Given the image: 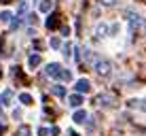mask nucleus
Here are the masks:
<instances>
[{
	"label": "nucleus",
	"mask_w": 146,
	"mask_h": 136,
	"mask_svg": "<svg viewBox=\"0 0 146 136\" xmlns=\"http://www.w3.org/2000/svg\"><path fill=\"white\" fill-rule=\"evenodd\" d=\"M62 66H59L57 62H51V64H47V68H44V74L47 77H53V79H62Z\"/></svg>",
	"instance_id": "1"
},
{
	"label": "nucleus",
	"mask_w": 146,
	"mask_h": 136,
	"mask_svg": "<svg viewBox=\"0 0 146 136\" xmlns=\"http://www.w3.org/2000/svg\"><path fill=\"white\" fill-rule=\"evenodd\" d=\"M110 62L108 60H98V62H95V72L100 74V77H108L110 74Z\"/></svg>",
	"instance_id": "2"
},
{
	"label": "nucleus",
	"mask_w": 146,
	"mask_h": 136,
	"mask_svg": "<svg viewBox=\"0 0 146 136\" xmlns=\"http://www.w3.org/2000/svg\"><path fill=\"white\" fill-rule=\"evenodd\" d=\"M95 104H98V107H104V109H110V107H114V96H110V94H102V96H98Z\"/></svg>",
	"instance_id": "3"
},
{
	"label": "nucleus",
	"mask_w": 146,
	"mask_h": 136,
	"mask_svg": "<svg viewBox=\"0 0 146 136\" xmlns=\"http://www.w3.org/2000/svg\"><path fill=\"white\" fill-rule=\"evenodd\" d=\"M74 87H76V92H78V94H89V92H91V83H89L87 79H78Z\"/></svg>",
	"instance_id": "4"
},
{
	"label": "nucleus",
	"mask_w": 146,
	"mask_h": 136,
	"mask_svg": "<svg viewBox=\"0 0 146 136\" xmlns=\"http://www.w3.org/2000/svg\"><path fill=\"white\" fill-rule=\"evenodd\" d=\"M68 104H70L72 109H78L80 104H83V96H80V94H72V96L68 98Z\"/></svg>",
	"instance_id": "5"
},
{
	"label": "nucleus",
	"mask_w": 146,
	"mask_h": 136,
	"mask_svg": "<svg viewBox=\"0 0 146 136\" xmlns=\"http://www.w3.org/2000/svg\"><path fill=\"white\" fill-rule=\"evenodd\" d=\"M47 28H49V30H55V28H59V15H57V13H53L51 17L47 19Z\"/></svg>",
	"instance_id": "6"
},
{
	"label": "nucleus",
	"mask_w": 146,
	"mask_h": 136,
	"mask_svg": "<svg viewBox=\"0 0 146 136\" xmlns=\"http://www.w3.org/2000/svg\"><path fill=\"white\" fill-rule=\"evenodd\" d=\"M38 9H40V13H51V9H53V0H42Z\"/></svg>",
	"instance_id": "7"
},
{
	"label": "nucleus",
	"mask_w": 146,
	"mask_h": 136,
	"mask_svg": "<svg viewBox=\"0 0 146 136\" xmlns=\"http://www.w3.org/2000/svg\"><path fill=\"white\" fill-rule=\"evenodd\" d=\"M11 98H13V92H11V89H4V92L0 94V104H9Z\"/></svg>",
	"instance_id": "8"
},
{
	"label": "nucleus",
	"mask_w": 146,
	"mask_h": 136,
	"mask_svg": "<svg viewBox=\"0 0 146 136\" xmlns=\"http://www.w3.org/2000/svg\"><path fill=\"white\" fill-rule=\"evenodd\" d=\"M53 96H57V98H64V96H66V87H64V85H53Z\"/></svg>",
	"instance_id": "9"
},
{
	"label": "nucleus",
	"mask_w": 146,
	"mask_h": 136,
	"mask_svg": "<svg viewBox=\"0 0 146 136\" xmlns=\"http://www.w3.org/2000/svg\"><path fill=\"white\" fill-rule=\"evenodd\" d=\"M72 119L76 123H85V119H87V113H85V111H76V113L72 115Z\"/></svg>",
	"instance_id": "10"
},
{
	"label": "nucleus",
	"mask_w": 146,
	"mask_h": 136,
	"mask_svg": "<svg viewBox=\"0 0 146 136\" xmlns=\"http://www.w3.org/2000/svg\"><path fill=\"white\" fill-rule=\"evenodd\" d=\"M38 64H40V55H38V53H32V55L28 58V66L34 68V66H38Z\"/></svg>",
	"instance_id": "11"
},
{
	"label": "nucleus",
	"mask_w": 146,
	"mask_h": 136,
	"mask_svg": "<svg viewBox=\"0 0 146 136\" xmlns=\"http://www.w3.org/2000/svg\"><path fill=\"white\" fill-rule=\"evenodd\" d=\"M129 107H138L140 111H144V113H146V98L144 100H129Z\"/></svg>",
	"instance_id": "12"
},
{
	"label": "nucleus",
	"mask_w": 146,
	"mask_h": 136,
	"mask_svg": "<svg viewBox=\"0 0 146 136\" xmlns=\"http://www.w3.org/2000/svg\"><path fill=\"white\" fill-rule=\"evenodd\" d=\"M26 13H28V2H26V0H21L19 7H17V17H23Z\"/></svg>",
	"instance_id": "13"
},
{
	"label": "nucleus",
	"mask_w": 146,
	"mask_h": 136,
	"mask_svg": "<svg viewBox=\"0 0 146 136\" xmlns=\"http://www.w3.org/2000/svg\"><path fill=\"white\" fill-rule=\"evenodd\" d=\"M30 132H32L30 125H19V130H17V134H15V136H30Z\"/></svg>",
	"instance_id": "14"
},
{
	"label": "nucleus",
	"mask_w": 146,
	"mask_h": 136,
	"mask_svg": "<svg viewBox=\"0 0 146 136\" xmlns=\"http://www.w3.org/2000/svg\"><path fill=\"white\" fill-rule=\"evenodd\" d=\"M19 100H21L26 107H28V104H32V96H30V94H21V96H19Z\"/></svg>",
	"instance_id": "15"
},
{
	"label": "nucleus",
	"mask_w": 146,
	"mask_h": 136,
	"mask_svg": "<svg viewBox=\"0 0 146 136\" xmlns=\"http://www.w3.org/2000/svg\"><path fill=\"white\" fill-rule=\"evenodd\" d=\"M138 26H140V17H129V28L135 30Z\"/></svg>",
	"instance_id": "16"
},
{
	"label": "nucleus",
	"mask_w": 146,
	"mask_h": 136,
	"mask_svg": "<svg viewBox=\"0 0 146 136\" xmlns=\"http://www.w3.org/2000/svg\"><path fill=\"white\" fill-rule=\"evenodd\" d=\"M0 21H4V23L11 21V13H9V11H2V13H0Z\"/></svg>",
	"instance_id": "17"
},
{
	"label": "nucleus",
	"mask_w": 146,
	"mask_h": 136,
	"mask_svg": "<svg viewBox=\"0 0 146 136\" xmlns=\"http://www.w3.org/2000/svg\"><path fill=\"white\" fill-rule=\"evenodd\" d=\"M62 81H72V72L70 70H62Z\"/></svg>",
	"instance_id": "18"
},
{
	"label": "nucleus",
	"mask_w": 146,
	"mask_h": 136,
	"mask_svg": "<svg viewBox=\"0 0 146 136\" xmlns=\"http://www.w3.org/2000/svg\"><path fill=\"white\" fill-rule=\"evenodd\" d=\"M51 47H53V49H59V47H62V41H59L57 36H53V38H51Z\"/></svg>",
	"instance_id": "19"
},
{
	"label": "nucleus",
	"mask_w": 146,
	"mask_h": 136,
	"mask_svg": "<svg viewBox=\"0 0 146 136\" xmlns=\"http://www.w3.org/2000/svg\"><path fill=\"white\" fill-rule=\"evenodd\" d=\"M19 23H21V17H15L13 21H11V30H17V28H19Z\"/></svg>",
	"instance_id": "20"
},
{
	"label": "nucleus",
	"mask_w": 146,
	"mask_h": 136,
	"mask_svg": "<svg viewBox=\"0 0 146 136\" xmlns=\"http://www.w3.org/2000/svg\"><path fill=\"white\" fill-rule=\"evenodd\" d=\"M49 134H51L49 128H38V136H49Z\"/></svg>",
	"instance_id": "21"
},
{
	"label": "nucleus",
	"mask_w": 146,
	"mask_h": 136,
	"mask_svg": "<svg viewBox=\"0 0 146 136\" xmlns=\"http://www.w3.org/2000/svg\"><path fill=\"white\" fill-rule=\"evenodd\" d=\"M95 34H98V36H104V34H106V26H98Z\"/></svg>",
	"instance_id": "22"
},
{
	"label": "nucleus",
	"mask_w": 146,
	"mask_h": 136,
	"mask_svg": "<svg viewBox=\"0 0 146 136\" xmlns=\"http://www.w3.org/2000/svg\"><path fill=\"white\" fill-rule=\"evenodd\" d=\"M70 49H72L70 45H64V55H66V58H70V55H72V51H70Z\"/></svg>",
	"instance_id": "23"
},
{
	"label": "nucleus",
	"mask_w": 146,
	"mask_h": 136,
	"mask_svg": "<svg viewBox=\"0 0 146 136\" xmlns=\"http://www.w3.org/2000/svg\"><path fill=\"white\" fill-rule=\"evenodd\" d=\"M44 47V43L42 41H38V38H36V41H34V49H42Z\"/></svg>",
	"instance_id": "24"
},
{
	"label": "nucleus",
	"mask_w": 146,
	"mask_h": 136,
	"mask_svg": "<svg viewBox=\"0 0 146 136\" xmlns=\"http://www.w3.org/2000/svg\"><path fill=\"white\" fill-rule=\"evenodd\" d=\"M100 2H102V4H104V7H112V4H114V2H117V0H100Z\"/></svg>",
	"instance_id": "25"
},
{
	"label": "nucleus",
	"mask_w": 146,
	"mask_h": 136,
	"mask_svg": "<svg viewBox=\"0 0 146 136\" xmlns=\"http://www.w3.org/2000/svg\"><path fill=\"white\" fill-rule=\"evenodd\" d=\"M51 136H59V128H57V125H53V128H51Z\"/></svg>",
	"instance_id": "26"
},
{
	"label": "nucleus",
	"mask_w": 146,
	"mask_h": 136,
	"mask_svg": "<svg viewBox=\"0 0 146 136\" xmlns=\"http://www.w3.org/2000/svg\"><path fill=\"white\" fill-rule=\"evenodd\" d=\"M4 132H7V125H4V123H0V134H4Z\"/></svg>",
	"instance_id": "27"
},
{
	"label": "nucleus",
	"mask_w": 146,
	"mask_h": 136,
	"mask_svg": "<svg viewBox=\"0 0 146 136\" xmlns=\"http://www.w3.org/2000/svg\"><path fill=\"white\" fill-rule=\"evenodd\" d=\"M68 136H78V134L74 132V130H70V132H68Z\"/></svg>",
	"instance_id": "28"
},
{
	"label": "nucleus",
	"mask_w": 146,
	"mask_h": 136,
	"mask_svg": "<svg viewBox=\"0 0 146 136\" xmlns=\"http://www.w3.org/2000/svg\"><path fill=\"white\" fill-rule=\"evenodd\" d=\"M0 2H2V4H9V2H13V0H0Z\"/></svg>",
	"instance_id": "29"
},
{
	"label": "nucleus",
	"mask_w": 146,
	"mask_h": 136,
	"mask_svg": "<svg viewBox=\"0 0 146 136\" xmlns=\"http://www.w3.org/2000/svg\"><path fill=\"white\" fill-rule=\"evenodd\" d=\"M0 49H2V38H0Z\"/></svg>",
	"instance_id": "30"
},
{
	"label": "nucleus",
	"mask_w": 146,
	"mask_h": 136,
	"mask_svg": "<svg viewBox=\"0 0 146 136\" xmlns=\"http://www.w3.org/2000/svg\"><path fill=\"white\" fill-rule=\"evenodd\" d=\"M0 115H2V104H0Z\"/></svg>",
	"instance_id": "31"
}]
</instances>
